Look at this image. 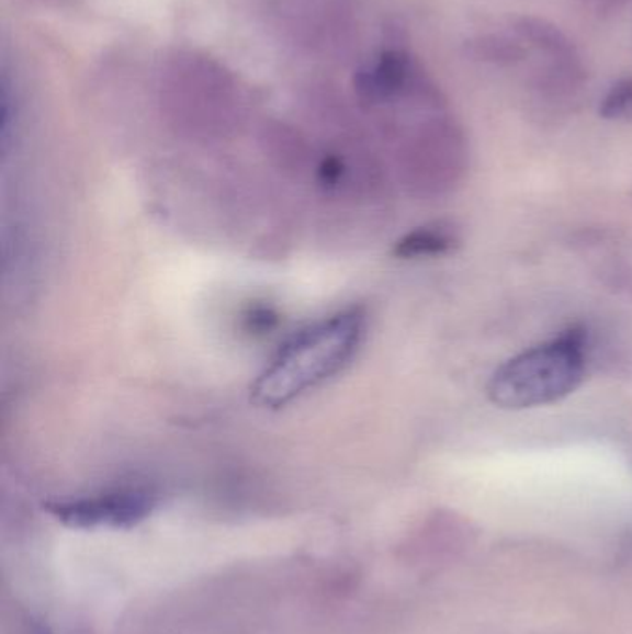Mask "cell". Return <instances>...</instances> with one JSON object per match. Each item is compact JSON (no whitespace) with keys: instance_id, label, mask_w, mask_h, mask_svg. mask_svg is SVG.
I'll return each instance as SVG.
<instances>
[{"instance_id":"52a82bcc","label":"cell","mask_w":632,"mask_h":634,"mask_svg":"<svg viewBox=\"0 0 632 634\" xmlns=\"http://www.w3.org/2000/svg\"><path fill=\"white\" fill-rule=\"evenodd\" d=\"M462 53L467 60L492 66H516L527 58V48L521 43L497 34L467 39L462 45Z\"/></svg>"},{"instance_id":"ba28073f","label":"cell","mask_w":632,"mask_h":634,"mask_svg":"<svg viewBox=\"0 0 632 634\" xmlns=\"http://www.w3.org/2000/svg\"><path fill=\"white\" fill-rule=\"evenodd\" d=\"M599 115L607 121H632V77L610 88L599 106Z\"/></svg>"},{"instance_id":"5b68a950","label":"cell","mask_w":632,"mask_h":634,"mask_svg":"<svg viewBox=\"0 0 632 634\" xmlns=\"http://www.w3.org/2000/svg\"><path fill=\"white\" fill-rule=\"evenodd\" d=\"M460 246L459 230L451 223H432L416 228L395 244L394 254L399 258L443 257Z\"/></svg>"},{"instance_id":"30bf717a","label":"cell","mask_w":632,"mask_h":634,"mask_svg":"<svg viewBox=\"0 0 632 634\" xmlns=\"http://www.w3.org/2000/svg\"><path fill=\"white\" fill-rule=\"evenodd\" d=\"M32 634H48V631L45 627H34Z\"/></svg>"},{"instance_id":"3957f363","label":"cell","mask_w":632,"mask_h":634,"mask_svg":"<svg viewBox=\"0 0 632 634\" xmlns=\"http://www.w3.org/2000/svg\"><path fill=\"white\" fill-rule=\"evenodd\" d=\"M155 499L147 491L121 490L48 505L54 518L72 527L134 525L150 514Z\"/></svg>"},{"instance_id":"7a4b0ae2","label":"cell","mask_w":632,"mask_h":634,"mask_svg":"<svg viewBox=\"0 0 632 634\" xmlns=\"http://www.w3.org/2000/svg\"><path fill=\"white\" fill-rule=\"evenodd\" d=\"M586 375V335L572 327L555 340L527 349L489 377V401L503 410H526L562 401Z\"/></svg>"},{"instance_id":"9c48e42d","label":"cell","mask_w":632,"mask_h":634,"mask_svg":"<svg viewBox=\"0 0 632 634\" xmlns=\"http://www.w3.org/2000/svg\"><path fill=\"white\" fill-rule=\"evenodd\" d=\"M585 2L596 10H618L625 7L629 0H585Z\"/></svg>"},{"instance_id":"8992f818","label":"cell","mask_w":632,"mask_h":634,"mask_svg":"<svg viewBox=\"0 0 632 634\" xmlns=\"http://www.w3.org/2000/svg\"><path fill=\"white\" fill-rule=\"evenodd\" d=\"M514 32L521 42L548 53L555 60H575V45L564 32L548 19L523 15L514 19Z\"/></svg>"},{"instance_id":"277c9868","label":"cell","mask_w":632,"mask_h":634,"mask_svg":"<svg viewBox=\"0 0 632 634\" xmlns=\"http://www.w3.org/2000/svg\"><path fill=\"white\" fill-rule=\"evenodd\" d=\"M411 72L414 67L405 53L400 50L384 53L371 71L360 75V93L371 102L386 101L405 90L406 84L410 82Z\"/></svg>"},{"instance_id":"6da1fadb","label":"cell","mask_w":632,"mask_h":634,"mask_svg":"<svg viewBox=\"0 0 632 634\" xmlns=\"http://www.w3.org/2000/svg\"><path fill=\"white\" fill-rule=\"evenodd\" d=\"M365 335L360 308L311 325L293 336L251 388V399L262 408L286 407L308 389L341 372L359 351Z\"/></svg>"}]
</instances>
